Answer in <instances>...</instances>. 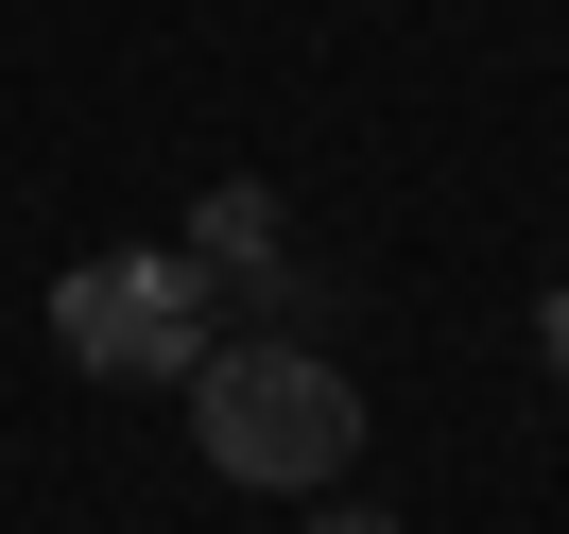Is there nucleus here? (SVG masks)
<instances>
[{"label":"nucleus","mask_w":569,"mask_h":534,"mask_svg":"<svg viewBox=\"0 0 569 534\" xmlns=\"http://www.w3.org/2000/svg\"><path fill=\"white\" fill-rule=\"evenodd\" d=\"M190 449H208L224 483H259V500H311V483H346V449H362V380L328 345H208L190 362Z\"/></svg>","instance_id":"f257e3e1"},{"label":"nucleus","mask_w":569,"mask_h":534,"mask_svg":"<svg viewBox=\"0 0 569 534\" xmlns=\"http://www.w3.org/2000/svg\"><path fill=\"white\" fill-rule=\"evenodd\" d=\"M52 345L87 380H190L208 362V276L190 259H70L52 276Z\"/></svg>","instance_id":"f03ea898"},{"label":"nucleus","mask_w":569,"mask_h":534,"mask_svg":"<svg viewBox=\"0 0 569 534\" xmlns=\"http://www.w3.org/2000/svg\"><path fill=\"white\" fill-rule=\"evenodd\" d=\"M173 259H190V276H242V293H259V276H277V190H208Z\"/></svg>","instance_id":"7ed1b4c3"},{"label":"nucleus","mask_w":569,"mask_h":534,"mask_svg":"<svg viewBox=\"0 0 569 534\" xmlns=\"http://www.w3.org/2000/svg\"><path fill=\"white\" fill-rule=\"evenodd\" d=\"M535 345H552V380H569V276H552V311H535Z\"/></svg>","instance_id":"20e7f679"},{"label":"nucleus","mask_w":569,"mask_h":534,"mask_svg":"<svg viewBox=\"0 0 569 534\" xmlns=\"http://www.w3.org/2000/svg\"><path fill=\"white\" fill-rule=\"evenodd\" d=\"M311 534H397V517H311Z\"/></svg>","instance_id":"39448f33"}]
</instances>
